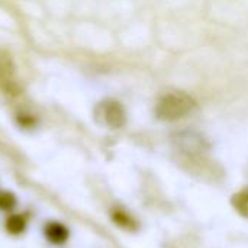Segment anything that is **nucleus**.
Instances as JSON below:
<instances>
[{
    "label": "nucleus",
    "mask_w": 248,
    "mask_h": 248,
    "mask_svg": "<svg viewBox=\"0 0 248 248\" xmlns=\"http://www.w3.org/2000/svg\"><path fill=\"white\" fill-rule=\"evenodd\" d=\"M110 218L119 228H124V230H135L137 228V222L132 218V215H129L124 209H112Z\"/></svg>",
    "instance_id": "423d86ee"
},
{
    "label": "nucleus",
    "mask_w": 248,
    "mask_h": 248,
    "mask_svg": "<svg viewBox=\"0 0 248 248\" xmlns=\"http://www.w3.org/2000/svg\"><path fill=\"white\" fill-rule=\"evenodd\" d=\"M28 218L25 214L20 212H10L6 215L4 222H3V228L6 231L7 235L10 237H22L26 231H28Z\"/></svg>",
    "instance_id": "39448f33"
},
{
    "label": "nucleus",
    "mask_w": 248,
    "mask_h": 248,
    "mask_svg": "<svg viewBox=\"0 0 248 248\" xmlns=\"http://www.w3.org/2000/svg\"><path fill=\"white\" fill-rule=\"evenodd\" d=\"M196 108V102L183 92H171L160 97L155 105V116L160 121L174 122L190 115Z\"/></svg>",
    "instance_id": "f257e3e1"
},
{
    "label": "nucleus",
    "mask_w": 248,
    "mask_h": 248,
    "mask_svg": "<svg viewBox=\"0 0 248 248\" xmlns=\"http://www.w3.org/2000/svg\"><path fill=\"white\" fill-rule=\"evenodd\" d=\"M42 235H44L45 241L49 243L51 246L61 247V246L68 243L71 232H70V228L64 222L57 221V219H51V221H46L44 224Z\"/></svg>",
    "instance_id": "20e7f679"
},
{
    "label": "nucleus",
    "mask_w": 248,
    "mask_h": 248,
    "mask_svg": "<svg viewBox=\"0 0 248 248\" xmlns=\"http://www.w3.org/2000/svg\"><path fill=\"white\" fill-rule=\"evenodd\" d=\"M17 205H19V199L12 190H0V212L4 214L15 212Z\"/></svg>",
    "instance_id": "0eeeda50"
},
{
    "label": "nucleus",
    "mask_w": 248,
    "mask_h": 248,
    "mask_svg": "<svg viewBox=\"0 0 248 248\" xmlns=\"http://www.w3.org/2000/svg\"><path fill=\"white\" fill-rule=\"evenodd\" d=\"M232 206L237 212L248 218V190H243L232 198Z\"/></svg>",
    "instance_id": "6e6552de"
},
{
    "label": "nucleus",
    "mask_w": 248,
    "mask_h": 248,
    "mask_svg": "<svg viewBox=\"0 0 248 248\" xmlns=\"http://www.w3.org/2000/svg\"><path fill=\"white\" fill-rule=\"evenodd\" d=\"M97 118L109 128L119 129L126 124V113L122 105L116 100H105L97 106Z\"/></svg>",
    "instance_id": "7ed1b4c3"
},
{
    "label": "nucleus",
    "mask_w": 248,
    "mask_h": 248,
    "mask_svg": "<svg viewBox=\"0 0 248 248\" xmlns=\"http://www.w3.org/2000/svg\"><path fill=\"white\" fill-rule=\"evenodd\" d=\"M173 144L176 145V148L179 151H182L183 154H187V155H201V154L206 153V150H208L206 140L195 131L177 132L173 137Z\"/></svg>",
    "instance_id": "f03ea898"
}]
</instances>
